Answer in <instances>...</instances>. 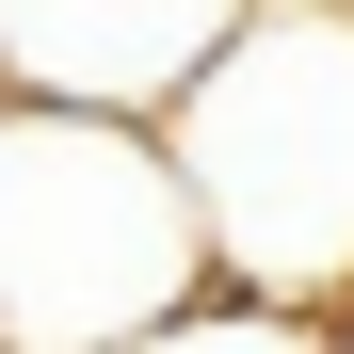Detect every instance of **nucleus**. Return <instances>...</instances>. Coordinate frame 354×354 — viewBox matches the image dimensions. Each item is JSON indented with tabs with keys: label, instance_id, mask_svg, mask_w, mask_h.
Instances as JSON below:
<instances>
[{
	"label": "nucleus",
	"instance_id": "nucleus-4",
	"mask_svg": "<svg viewBox=\"0 0 354 354\" xmlns=\"http://www.w3.org/2000/svg\"><path fill=\"white\" fill-rule=\"evenodd\" d=\"M113 354H322V322H306V306H258V290H194L177 322L113 338Z\"/></svg>",
	"mask_w": 354,
	"mask_h": 354
},
{
	"label": "nucleus",
	"instance_id": "nucleus-3",
	"mask_svg": "<svg viewBox=\"0 0 354 354\" xmlns=\"http://www.w3.org/2000/svg\"><path fill=\"white\" fill-rule=\"evenodd\" d=\"M242 0H0V97H65V113H145L225 48Z\"/></svg>",
	"mask_w": 354,
	"mask_h": 354
},
{
	"label": "nucleus",
	"instance_id": "nucleus-1",
	"mask_svg": "<svg viewBox=\"0 0 354 354\" xmlns=\"http://www.w3.org/2000/svg\"><path fill=\"white\" fill-rule=\"evenodd\" d=\"M161 161L194 194L209 290L354 306V0H242L225 48L161 97Z\"/></svg>",
	"mask_w": 354,
	"mask_h": 354
},
{
	"label": "nucleus",
	"instance_id": "nucleus-2",
	"mask_svg": "<svg viewBox=\"0 0 354 354\" xmlns=\"http://www.w3.org/2000/svg\"><path fill=\"white\" fill-rule=\"evenodd\" d=\"M209 290L194 194L145 113L0 97V354H113Z\"/></svg>",
	"mask_w": 354,
	"mask_h": 354
},
{
	"label": "nucleus",
	"instance_id": "nucleus-5",
	"mask_svg": "<svg viewBox=\"0 0 354 354\" xmlns=\"http://www.w3.org/2000/svg\"><path fill=\"white\" fill-rule=\"evenodd\" d=\"M322 354H354V306H338V322H322Z\"/></svg>",
	"mask_w": 354,
	"mask_h": 354
}]
</instances>
